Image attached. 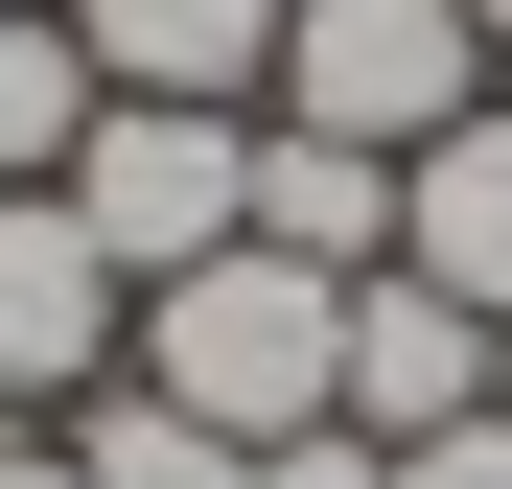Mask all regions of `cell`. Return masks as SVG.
I'll list each match as a JSON object with an SVG mask.
<instances>
[{
	"mask_svg": "<svg viewBox=\"0 0 512 489\" xmlns=\"http://www.w3.org/2000/svg\"><path fill=\"white\" fill-rule=\"evenodd\" d=\"M0 489H94V466H70V443H0Z\"/></svg>",
	"mask_w": 512,
	"mask_h": 489,
	"instance_id": "cell-13",
	"label": "cell"
},
{
	"mask_svg": "<svg viewBox=\"0 0 512 489\" xmlns=\"http://www.w3.org/2000/svg\"><path fill=\"white\" fill-rule=\"evenodd\" d=\"M70 466H94V489H256V443H210L187 396H140V373L70 396Z\"/></svg>",
	"mask_w": 512,
	"mask_h": 489,
	"instance_id": "cell-9",
	"label": "cell"
},
{
	"mask_svg": "<svg viewBox=\"0 0 512 489\" xmlns=\"http://www.w3.org/2000/svg\"><path fill=\"white\" fill-rule=\"evenodd\" d=\"M140 396H187L210 443H326L350 420V280H303V257H187V280H140Z\"/></svg>",
	"mask_w": 512,
	"mask_h": 489,
	"instance_id": "cell-1",
	"label": "cell"
},
{
	"mask_svg": "<svg viewBox=\"0 0 512 489\" xmlns=\"http://www.w3.org/2000/svg\"><path fill=\"white\" fill-rule=\"evenodd\" d=\"M70 140H94V47H70V0L0 24V187H70Z\"/></svg>",
	"mask_w": 512,
	"mask_h": 489,
	"instance_id": "cell-10",
	"label": "cell"
},
{
	"mask_svg": "<svg viewBox=\"0 0 512 489\" xmlns=\"http://www.w3.org/2000/svg\"><path fill=\"white\" fill-rule=\"evenodd\" d=\"M0 24H24V0H0Z\"/></svg>",
	"mask_w": 512,
	"mask_h": 489,
	"instance_id": "cell-16",
	"label": "cell"
},
{
	"mask_svg": "<svg viewBox=\"0 0 512 489\" xmlns=\"http://www.w3.org/2000/svg\"><path fill=\"white\" fill-rule=\"evenodd\" d=\"M466 24H489V70H512V0H466Z\"/></svg>",
	"mask_w": 512,
	"mask_h": 489,
	"instance_id": "cell-15",
	"label": "cell"
},
{
	"mask_svg": "<svg viewBox=\"0 0 512 489\" xmlns=\"http://www.w3.org/2000/svg\"><path fill=\"white\" fill-rule=\"evenodd\" d=\"M443 420H489V303H443V280H350V443H443Z\"/></svg>",
	"mask_w": 512,
	"mask_h": 489,
	"instance_id": "cell-5",
	"label": "cell"
},
{
	"mask_svg": "<svg viewBox=\"0 0 512 489\" xmlns=\"http://www.w3.org/2000/svg\"><path fill=\"white\" fill-rule=\"evenodd\" d=\"M280 117L419 163L443 117H489V24H466V0H303V24H280Z\"/></svg>",
	"mask_w": 512,
	"mask_h": 489,
	"instance_id": "cell-3",
	"label": "cell"
},
{
	"mask_svg": "<svg viewBox=\"0 0 512 489\" xmlns=\"http://www.w3.org/2000/svg\"><path fill=\"white\" fill-rule=\"evenodd\" d=\"M396 489H512V420H443V443H396Z\"/></svg>",
	"mask_w": 512,
	"mask_h": 489,
	"instance_id": "cell-12",
	"label": "cell"
},
{
	"mask_svg": "<svg viewBox=\"0 0 512 489\" xmlns=\"http://www.w3.org/2000/svg\"><path fill=\"white\" fill-rule=\"evenodd\" d=\"M489 420H512V326H489Z\"/></svg>",
	"mask_w": 512,
	"mask_h": 489,
	"instance_id": "cell-14",
	"label": "cell"
},
{
	"mask_svg": "<svg viewBox=\"0 0 512 489\" xmlns=\"http://www.w3.org/2000/svg\"><path fill=\"white\" fill-rule=\"evenodd\" d=\"M70 233H94L117 280H187L256 233V117L233 94H94V140H70Z\"/></svg>",
	"mask_w": 512,
	"mask_h": 489,
	"instance_id": "cell-2",
	"label": "cell"
},
{
	"mask_svg": "<svg viewBox=\"0 0 512 489\" xmlns=\"http://www.w3.org/2000/svg\"><path fill=\"white\" fill-rule=\"evenodd\" d=\"M140 350V280L70 233V187H0V420H70Z\"/></svg>",
	"mask_w": 512,
	"mask_h": 489,
	"instance_id": "cell-4",
	"label": "cell"
},
{
	"mask_svg": "<svg viewBox=\"0 0 512 489\" xmlns=\"http://www.w3.org/2000/svg\"><path fill=\"white\" fill-rule=\"evenodd\" d=\"M396 280H443V303H489V326H512V94H489V117H443V140L396 163Z\"/></svg>",
	"mask_w": 512,
	"mask_h": 489,
	"instance_id": "cell-6",
	"label": "cell"
},
{
	"mask_svg": "<svg viewBox=\"0 0 512 489\" xmlns=\"http://www.w3.org/2000/svg\"><path fill=\"white\" fill-rule=\"evenodd\" d=\"M256 257H303V280H373V257H396V163H373V140H303V117H256Z\"/></svg>",
	"mask_w": 512,
	"mask_h": 489,
	"instance_id": "cell-8",
	"label": "cell"
},
{
	"mask_svg": "<svg viewBox=\"0 0 512 489\" xmlns=\"http://www.w3.org/2000/svg\"><path fill=\"white\" fill-rule=\"evenodd\" d=\"M256 489H396V443H350V420H326V443H256Z\"/></svg>",
	"mask_w": 512,
	"mask_h": 489,
	"instance_id": "cell-11",
	"label": "cell"
},
{
	"mask_svg": "<svg viewBox=\"0 0 512 489\" xmlns=\"http://www.w3.org/2000/svg\"><path fill=\"white\" fill-rule=\"evenodd\" d=\"M280 24L303 0H70V47H94V94H280Z\"/></svg>",
	"mask_w": 512,
	"mask_h": 489,
	"instance_id": "cell-7",
	"label": "cell"
}]
</instances>
